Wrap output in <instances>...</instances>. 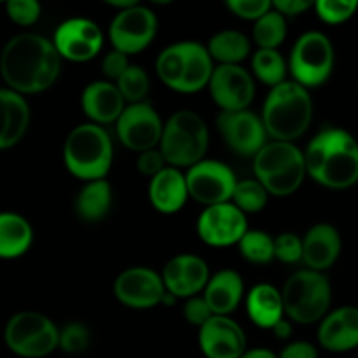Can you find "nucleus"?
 I'll return each instance as SVG.
<instances>
[{
	"mask_svg": "<svg viewBox=\"0 0 358 358\" xmlns=\"http://www.w3.org/2000/svg\"><path fill=\"white\" fill-rule=\"evenodd\" d=\"M59 70L62 58L52 42L42 35H16L0 55V73L9 90L21 96L49 90Z\"/></svg>",
	"mask_w": 358,
	"mask_h": 358,
	"instance_id": "f257e3e1",
	"label": "nucleus"
},
{
	"mask_svg": "<svg viewBox=\"0 0 358 358\" xmlns=\"http://www.w3.org/2000/svg\"><path fill=\"white\" fill-rule=\"evenodd\" d=\"M306 175L329 189H348L358 182V142L341 128H325L303 152Z\"/></svg>",
	"mask_w": 358,
	"mask_h": 358,
	"instance_id": "f03ea898",
	"label": "nucleus"
},
{
	"mask_svg": "<svg viewBox=\"0 0 358 358\" xmlns=\"http://www.w3.org/2000/svg\"><path fill=\"white\" fill-rule=\"evenodd\" d=\"M313 119V101L306 87L283 80L271 87L264 101L262 124L276 142H290L304 135Z\"/></svg>",
	"mask_w": 358,
	"mask_h": 358,
	"instance_id": "7ed1b4c3",
	"label": "nucleus"
},
{
	"mask_svg": "<svg viewBox=\"0 0 358 358\" xmlns=\"http://www.w3.org/2000/svg\"><path fill=\"white\" fill-rule=\"evenodd\" d=\"M114 147L108 133L94 122L80 124L70 131L63 147L65 166L80 180H101L108 173Z\"/></svg>",
	"mask_w": 358,
	"mask_h": 358,
	"instance_id": "20e7f679",
	"label": "nucleus"
},
{
	"mask_svg": "<svg viewBox=\"0 0 358 358\" xmlns=\"http://www.w3.org/2000/svg\"><path fill=\"white\" fill-rule=\"evenodd\" d=\"M254 171L268 194H294L306 177L303 150L290 142H268L254 156Z\"/></svg>",
	"mask_w": 358,
	"mask_h": 358,
	"instance_id": "39448f33",
	"label": "nucleus"
},
{
	"mask_svg": "<svg viewBox=\"0 0 358 358\" xmlns=\"http://www.w3.org/2000/svg\"><path fill=\"white\" fill-rule=\"evenodd\" d=\"M208 149V128L199 114L178 110L163 126L159 152L171 168H191L203 161Z\"/></svg>",
	"mask_w": 358,
	"mask_h": 358,
	"instance_id": "423d86ee",
	"label": "nucleus"
},
{
	"mask_svg": "<svg viewBox=\"0 0 358 358\" xmlns=\"http://www.w3.org/2000/svg\"><path fill=\"white\" fill-rule=\"evenodd\" d=\"M283 311L290 320L310 325L322 322L332 303V289L324 273L301 269L287 280L282 290Z\"/></svg>",
	"mask_w": 358,
	"mask_h": 358,
	"instance_id": "0eeeda50",
	"label": "nucleus"
},
{
	"mask_svg": "<svg viewBox=\"0 0 358 358\" xmlns=\"http://www.w3.org/2000/svg\"><path fill=\"white\" fill-rule=\"evenodd\" d=\"M3 339L7 348L17 357L42 358L58 350L59 331L44 315L23 311L7 322Z\"/></svg>",
	"mask_w": 358,
	"mask_h": 358,
	"instance_id": "6e6552de",
	"label": "nucleus"
},
{
	"mask_svg": "<svg viewBox=\"0 0 358 358\" xmlns=\"http://www.w3.org/2000/svg\"><path fill=\"white\" fill-rule=\"evenodd\" d=\"M334 69V48L322 31L301 35L290 52V72L294 83L303 87L322 86Z\"/></svg>",
	"mask_w": 358,
	"mask_h": 358,
	"instance_id": "1a4fd4ad",
	"label": "nucleus"
},
{
	"mask_svg": "<svg viewBox=\"0 0 358 358\" xmlns=\"http://www.w3.org/2000/svg\"><path fill=\"white\" fill-rule=\"evenodd\" d=\"M189 196L206 206L229 203L238 180L227 164L213 159H203L185 173Z\"/></svg>",
	"mask_w": 358,
	"mask_h": 358,
	"instance_id": "9d476101",
	"label": "nucleus"
},
{
	"mask_svg": "<svg viewBox=\"0 0 358 358\" xmlns=\"http://www.w3.org/2000/svg\"><path fill=\"white\" fill-rule=\"evenodd\" d=\"M156 31V14L136 3L129 9L119 10L110 23L108 37L115 51L128 56L143 51L154 41Z\"/></svg>",
	"mask_w": 358,
	"mask_h": 358,
	"instance_id": "9b49d317",
	"label": "nucleus"
},
{
	"mask_svg": "<svg viewBox=\"0 0 358 358\" xmlns=\"http://www.w3.org/2000/svg\"><path fill=\"white\" fill-rule=\"evenodd\" d=\"M115 131H117L119 140L129 150L142 154L159 145L163 122L152 105L140 101V103L124 107L122 114L115 121Z\"/></svg>",
	"mask_w": 358,
	"mask_h": 358,
	"instance_id": "f8f14e48",
	"label": "nucleus"
},
{
	"mask_svg": "<svg viewBox=\"0 0 358 358\" xmlns=\"http://www.w3.org/2000/svg\"><path fill=\"white\" fill-rule=\"evenodd\" d=\"M52 45L58 51L59 58L76 63L90 62L101 51L103 34L91 20L73 17L59 24Z\"/></svg>",
	"mask_w": 358,
	"mask_h": 358,
	"instance_id": "ddd939ff",
	"label": "nucleus"
},
{
	"mask_svg": "<svg viewBox=\"0 0 358 358\" xmlns=\"http://www.w3.org/2000/svg\"><path fill=\"white\" fill-rule=\"evenodd\" d=\"M247 231V215L231 201L206 206L198 219L199 238L212 247H229L240 243Z\"/></svg>",
	"mask_w": 358,
	"mask_h": 358,
	"instance_id": "4468645a",
	"label": "nucleus"
},
{
	"mask_svg": "<svg viewBox=\"0 0 358 358\" xmlns=\"http://www.w3.org/2000/svg\"><path fill=\"white\" fill-rule=\"evenodd\" d=\"M210 93L222 112L247 110L255 94L250 73L240 65H219L210 77Z\"/></svg>",
	"mask_w": 358,
	"mask_h": 358,
	"instance_id": "2eb2a0df",
	"label": "nucleus"
},
{
	"mask_svg": "<svg viewBox=\"0 0 358 358\" xmlns=\"http://www.w3.org/2000/svg\"><path fill=\"white\" fill-rule=\"evenodd\" d=\"M217 126L227 145L240 156H255L268 143L262 119L250 110L220 112Z\"/></svg>",
	"mask_w": 358,
	"mask_h": 358,
	"instance_id": "dca6fc26",
	"label": "nucleus"
},
{
	"mask_svg": "<svg viewBox=\"0 0 358 358\" xmlns=\"http://www.w3.org/2000/svg\"><path fill=\"white\" fill-rule=\"evenodd\" d=\"M114 294L124 306L149 310L161 304L166 290L156 271L149 268H129L115 280Z\"/></svg>",
	"mask_w": 358,
	"mask_h": 358,
	"instance_id": "f3484780",
	"label": "nucleus"
},
{
	"mask_svg": "<svg viewBox=\"0 0 358 358\" xmlns=\"http://www.w3.org/2000/svg\"><path fill=\"white\" fill-rule=\"evenodd\" d=\"M199 348L206 358H240L247 352V338L233 318L212 317L199 327Z\"/></svg>",
	"mask_w": 358,
	"mask_h": 358,
	"instance_id": "a211bd4d",
	"label": "nucleus"
},
{
	"mask_svg": "<svg viewBox=\"0 0 358 358\" xmlns=\"http://www.w3.org/2000/svg\"><path fill=\"white\" fill-rule=\"evenodd\" d=\"M163 285L168 294L177 297H194L210 280L208 264L198 255L182 254L171 259L163 269Z\"/></svg>",
	"mask_w": 358,
	"mask_h": 358,
	"instance_id": "6ab92c4d",
	"label": "nucleus"
},
{
	"mask_svg": "<svg viewBox=\"0 0 358 358\" xmlns=\"http://www.w3.org/2000/svg\"><path fill=\"white\" fill-rule=\"evenodd\" d=\"M318 343L332 353L358 348V308L343 306L325 315L318 327Z\"/></svg>",
	"mask_w": 358,
	"mask_h": 358,
	"instance_id": "aec40b11",
	"label": "nucleus"
},
{
	"mask_svg": "<svg viewBox=\"0 0 358 358\" xmlns=\"http://www.w3.org/2000/svg\"><path fill=\"white\" fill-rule=\"evenodd\" d=\"M341 254V234L331 224H317L303 240V261L311 271L324 273Z\"/></svg>",
	"mask_w": 358,
	"mask_h": 358,
	"instance_id": "412c9836",
	"label": "nucleus"
},
{
	"mask_svg": "<svg viewBox=\"0 0 358 358\" xmlns=\"http://www.w3.org/2000/svg\"><path fill=\"white\" fill-rule=\"evenodd\" d=\"M80 103H83L87 117L98 126L115 122L124 110V100H122L117 86L108 80L91 83L84 90Z\"/></svg>",
	"mask_w": 358,
	"mask_h": 358,
	"instance_id": "4be33fe9",
	"label": "nucleus"
},
{
	"mask_svg": "<svg viewBox=\"0 0 358 358\" xmlns=\"http://www.w3.org/2000/svg\"><path fill=\"white\" fill-rule=\"evenodd\" d=\"M185 175L177 168H163L150 178L149 198L154 208L161 213H177L187 201Z\"/></svg>",
	"mask_w": 358,
	"mask_h": 358,
	"instance_id": "5701e85b",
	"label": "nucleus"
},
{
	"mask_svg": "<svg viewBox=\"0 0 358 358\" xmlns=\"http://www.w3.org/2000/svg\"><path fill=\"white\" fill-rule=\"evenodd\" d=\"M28 122L27 100L10 90H0V150L16 145L27 133Z\"/></svg>",
	"mask_w": 358,
	"mask_h": 358,
	"instance_id": "b1692460",
	"label": "nucleus"
},
{
	"mask_svg": "<svg viewBox=\"0 0 358 358\" xmlns=\"http://www.w3.org/2000/svg\"><path fill=\"white\" fill-rule=\"evenodd\" d=\"M243 297V280L233 269H224L208 280L203 299L213 317H227L233 313Z\"/></svg>",
	"mask_w": 358,
	"mask_h": 358,
	"instance_id": "393cba45",
	"label": "nucleus"
},
{
	"mask_svg": "<svg viewBox=\"0 0 358 358\" xmlns=\"http://www.w3.org/2000/svg\"><path fill=\"white\" fill-rule=\"evenodd\" d=\"M247 313L250 320L261 329H273L283 318L282 292L273 285L261 283L248 292Z\"/></svg>",
	"mask_w": 358,
	"mask_h": 358,
	"instance_id": "a878e982",
	"label": "nucleus"
},
{
	"mask_svg": "<svg viewBox=\"0 0 358 358\" xmlns=\"http://www.w3.org/2000/svg\"><path fill=\"white\" fill-rule=\"evenodd\" d=\"M34 231L24 217L13 212L0 213V259H16L27 254Z\"/></svg>",
	"mask_w": 358,
	"mask_h": 358,
	"instance_id": "bb28decb",
	"label": "nucleus"
},
{
	"mask_svg": "<svg viewBox=\"0 0 358 358\" xmlns=\"http://www.w3.org/2000/svg\"><path fill=\"white\" fill-rule=\"evenodd\" d=\"M185 48V70L178 91L180 93H196L208 86L213 73V59L208 51L199 42H184Z\"/></svg>",
	"mask_w": 358,
	"mask_h": 358,
	"instance_id": "cd10ccee",
	"label": "nucleus"
},
{
	"mask_svg": "<svg viewBox=\"0 0 358 358\" xmlns=\"http://www.w3.org/2000/svg\"><path fill=\"white\" fill-rule=\"evenodd\" d=\"M112 205V187L105 178L87 182L76 199L77 215L86 222H98L108 213Z\"/></svg>",
	"mask_w": 358,
	"mask_h": 358,
	"instance_id": "c85d7f7f",
	"label": "nucleus"
},
{
	"mask_svg": "<svg viewBox=\"0 0 358 358\" xmlns=\"http://www.w3.org/2000/svg\"><path fill=\"white\" fill-rule=\"evenodd\" d=\"M206 51L220 65H238L250 52V42L241 31L222 30L210 38Z\"/></svg>",
	"mask_w": 358,
	"mask_h": 358,
	"instance_id": "c756f323",
	"label": "nucleus"
},
{
	"mask_svg": "<svg viewBox=\"0 0 358 358\" xmlns=\"http://www.w3.org/2000/svg\"><path fill=\"white\" fill-rule=\"evenodd\" d=\"M156 70L159 79L171 90L178 91L185 70V48L184 42L170 45L159 55L156 62Z\"/></svg>",
	"mask_w": 358,
	"mask_h": 358,
	"instance_id": "7c9ffc66",
	"label": "nucleus"
},
{
	"mask_svg": "<svg viewBox=\"0 0 358 358\" xmlns=\"http://www.w3.org/2000/svg\"><path fill=\"white\" fill-rule=\"evenodd\" d=\"M287 37V21L278 10L271 9L254 24V41L259 49H276Z\"/></svg>",
	"mask_w": 358,
	"mask_h": 358,
	"instance_id": "2f4dec72",
	"label": "nucleus"
},
{
	"mask_svg": "<svg viewBox=\"0 0 358 358\" xmlns=\"http://www.w3.org/2000/svg\"><path fill=\"white\" fill-rule=\"evenodd\" d=\"M252 69L259 80L271 87L285 80L287 63L276 49H259L252 59Z\"/></svg>",
	"mask_w": 358,
	"mask_h": 358,
	"instance_id": "473e14b6",
	"label": "nucleus"
},
{
	"mask_svg": "<svg viewBox=\"0 0 358 358\" xmlns=\"http://www.w3.org/2000/svg\"><path fill=\"white\" fill-rule=\"evenodd\" d=\"M240 252L252 264H268L275 259V238L262 231H247L240 240Z\"/></svg>",
	"mask_w": 358,
	"mask_h": 358,
	"instance_id": "72a5a7b5",
	"label": "nucleus"
},
{
	"mask_svg": "<svg viewBox=\"0 0 358 358\" xmlns=\"http://www.w3.org/2000/svg\"><path fill=\"white\" fill-rule=\"evenodd\" d=\"M122 100L129 103H140L149 93V76L145 70L138 65H129L128 70L115 80Z\"/></svg>",
	"mask_w": 358,
	"mask_h": 358,
	"instance_id": "f704fd0d",
	"label": "nucleus"
},
{
	"mask_svg": "<svg viewBox=\"0 0 358 358\" xmlns=\"http://www.w3.org/2000/svg\"><path fill=\"white\" fill-rule=\"evenodd\" d=\"M268 196L266 189L257 180H241L234 187L231 199L233 205L247 215V213L261 212L268 203Z\"/></svg>",
	"mask_w": 358,
	"mask_h": 358,
	"instance_id": "c9c22d12",
	"label": "nucleus"
},
{
	"mask_svg": "<svg viewBox=\"0 0 358 358\" xmlns=\"http://www.w3.org/2000/svg\"><path fill=\"white\" fill-rule=\"evenodd\" d=\"M318 17L329 24H339L348 21L357 13V0H318L313 3Z\"/></svg>",
	"mask_w": 358,
	"mask_h": 358,
	"instance_id": "e433bc0d",
	"label": "nucleus"
},
{
	"mask_svg": "<svg viewBox=\"0 0 358 358\" xmlns=\"http://www.w3.org/2000/svg\"><path fill=\"white\" fill-rule=\"evenodd\" d=\"M91 334L87 327L79 322H72L59 331L58 348L69 355H79L90 348Z\"/></svg>",
	"mask_w": 358,
	"mask_h": 358,
	"instance_id": "4c0bfd02",
	"label": "nucleus"
},
{
	"mask_svg": "<svg viewBox=\"0 0 358 358\" xmlns=\"http://www.w3.org/2000/svg\"><path fill=\"white\" fill-rule=\"evenodd\" d=\"M275 257L285 264L303 261V240L294 233H282L275 238Z\"/></svg>",
	"mask_w": 358,
	"mask_h": 358,
	"instance_id": "58836bf2",
	"label": "nucleus"
},
{
	"mask_svg": "<svg viewBox=\"0 0 358 358\" xmlns=\"http://www.w3.org/2000/svg\"><path fill=\"white\" fill-rule=\"evenodd\" d=\"M6 9L7 16L21 27H30L41 17V3L35 0H10Z\"/></svg>",
	"mask_w": 358,
	"mask_h": 358,
	"instance_id": "ea45409f",
	"label": "nucleus"
},
{
	"mask_svg": "<svg viewBox=\"0 0 358 358\" xmlns=\"http://www.w3.org/2000/svg\"><path fill=\"white\" fill-rule=\"evenodd\" d=\"M227 7L241 20L257 21L273 9V3L269 0H229Z\"/></svg>",
	"mask_w": 358,
	"mask_h": 358,
	"instance_id": "a19ab883",
	"label": "nucleus"
},
{
	"mask_svg": "<svg viewBox=\"0 0 358 358\" xmlns=\"http://www.w3.org/2000/svg\"><path fill=\"white\" fill-rule=\"evenodd\" d=\"M184 317L185 320L191 325H196V327H201L205 325L210 318L213 317L212 311H210L208 304L203 297H189V301L184 306Z\"/></svg>",
	"mask_w": 358,
	"mask_h": 358,
	"instance_id": "79ce46f5",
	"label": "nucleus"
},
{
	"mask_svg": "<svg viewBox=\"0 0 358 358\" xmlns=\"http://www.w3.org/2000/svg\"><path fill=\"white\" fill-rule=\"evenodd\" d=\"M128 66H129L128 56L115 51V49L108 52V55L103 58V62H101V70H103V76L107 77L108 83H110V80H114L115 83V80H117L126 70H128Z\"/></svg>",
	"mask_w": 358,
	"mask_h": 358,
	"instance_id": "37998d69",
	"label": "nucleus"
},
{
	"mask_svg": "<svg viewBox=\"0 0 358 358\" xmlns=\"http://www.w3.org/2000/svg\"><path fill=\"white\" fill-rule=\"evenodd\" d=\"M136 168L140 170V173L152 178L164 168V159L157 149L145 150V152L140 154L138 159H136Z\"/></svg>",
	"mask_w": 358,
	"mask_h": 358,
	"instance_id": "c03bdc74",
	"label": "nucleus"
},
{
	"mask_svg": "<svg viewBox=\"0 0 358 358\" xmlns=\"http://www.w3.org/2000/svg\"><path fill=\"white\" fill-rule=\"evenodd\" d=\"M278 358H318V350L308 341H294L280 352Z\"/></svg>",
	"mask_w": 358,
	"mask_h": 358,
	"instance_id": "a18cd8bd",
	"label": "nucleus"
},
{
	"mask_svg": "<svg viewBox=\"0 0 358 358\" xmlns=\"http://www.w3.org/2000/svg\"><path fill=\"white\" fill-rule=\"evenodd\" d=\"M273 3V9L278 10L283 17L285 16H299L304 10L311 9L313 2L310 0H276Z\"/></svg>",
	"mask_w": 358,
	"mask_h": 358,
	"instance_id": "49530a36",
	"label": "nucleus"
},
{
	"mask_svg": "<svg viewBox=\"0 0 358 358\" xmlns=\"http://www.w3.org/2000/svg\"><path fill=\"white\" fill-rule=\"evenodd\" d=\"M271 331H273V334L276 336V338L287 339V338H290V334H292V325H290L289 320L282 318V320H280L278 324H276L275 327L271 329Z\"/></svg>",
	"mask_w": 358,
	"mask_h": 358,
	"instance_id": "de8ad7c7",
	"label": "nucleus"
},
{
	"mask_svg": "<svg viewBox=\"0 0 358 358\" xmlns=\"http://www.w3.org/2000/svg\"><path fill=\"white\" fill-rule=\"evenodd\" d=\"M240 358H278V355L268 348H254L247 350Z\"/></svg>",
	"mask_w": 358,
	"mask_h": 358,
	"instance_id": "09e8293b",
	"label": "nucleus"
}]
</instances>
